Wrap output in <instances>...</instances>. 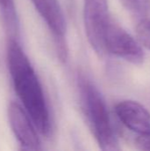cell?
Listing matches in <instances>:
<instances>
[{"mask_svg": "<svg viewBox=\"0 0 150 151\" xmlns=\"http://www.w3.org/2000/svg\"><path fill=\"white\" fill-rule=\"evenodd\" d=\"M7 62L14 91L21 105L31 117L39 133L48 136L51 130L50 117L41 82L21 46L10 40Z\"/></svg>", "mask_w": 150, "mask_h": 151, "instance_id": "obj_1", "label": "cell"}, {"mask_svg": "<svg viewBox=\"0 0 150 151\" xmlns=\"http://www.w3.org/2000/svg\"><path fill=\"white\" fill-rule=\"evenodd\" d=\"M83 110L89 127L101 150H119L106 104L96 87L84 75L79 78Z\"/></svg>", "mask_w": 150, "mask_h": 151, "instance_id": "obj_2", "label": "cell"}, {"mask_svg": "<svg viewBox=\"0 0 150 151\" xmlns=\"http://www.w3.org/2000/svg\"><path fill=\"white\" fill-rule=\"evenodd\" d=\"M106 53L118 57L133 65H141L145 58L139 40H135L112 19L110 20L103 38Z\"/></svg>", "mask_w": 150, "mask_h": 151, "instance_id": "obj_3", "label": "cell"}, {"mask_svg": "<svg viewBox=\"0 0 150 151\" xmlns=\"http://www.w3.org/2000/svg\"><path fill=\"white\" fill-rule=\"evenodd\" d=\"M83 19L89 44L99 57H103L106 54L103 45L104 33L111 19L108 0H84Z\"/></svg>", "mask_w": 150, "mask_h": 151, "instance_id": "obj_4", "label": "cell"}, {"mask_svg": "<svg viewBox=\"0 0 150 151\" xmlns=\"http://www.w3.org/2000/svg\"><path fill=\"white\" fill-rule=\"evenodd\" d=\"M7 115L11 129L23 150H41L38 129L21 104L11 102L7 108Z\"/></svg>", "mask_w": 150, "mask_h": 151, "instance_id": "obj_5", "label": "cell"}, {"mask_svg": "<svg viewBox=\"0 0 150 151\" xmlns=\"http://www.w3.org/2000/svg\"><path fill=\"white\" fill-rule=\"evenodd\" d=\"M34 8L51 31L62 61L67 58L68 49L65 39L66 25L63 10L58 0H31Z\"/></svg>", "mask_w": 150, "mask_h": 151, "instance_id": "obj_6", "label": "cell"}, {"mask_svg": "<svg viewBox=\"0 0 150 151\" xmlns=\"http://www.w3.org/2000/svg\"><path fill=\"white\" fill-rule=\"evenodd\" d=\"M115 112L125 127L139 134L150 132L149 111L140 103L132 100L119 102Z\"/></svg>", "mask_w": 150, "mask_h": 151, "instance_id": "obj_7", "label": "cell"}, {"mask_svg": "<svg viewBox=\"0 0 150 151\" xmlns=\"http://www.w3.org/2000/svg\"><path fill=\"white\" fill-rule=\"evenodd\" d=\"M136 35L141 44L150 50V18L141 19L136 27Z\"/></svg>", "mask_w": 150, "mask_h": 151, "instance_id": "obj_8", "label": "cell"}, {"mask_svg": "<svg viewBox=\"0 0 150 151\" xmlns=\"http://www.w3.org/2000/svg\"><path fill=\"white\" fill-rule=\"evenodd\" d=\"M123 5L132 13L144 15L149 10V0H120Z\"/></svg>", "mask_w": 150, "mask_h": 151, "instance_id": "obj_9", "label": "cell"}, {"mask_svg": "<svg viewBox=\"0 0 150 151\" xmlns=\"http://www.w3.org/2000/svg\"><path fill=\"white\" fill-rule=\"evenodd\" d=\"M135 146L141 150L150 151V132L139 134L135 140Z\"/></svg>", "mask_w": 150, "mask_h": 151, "instance_id": "obj_10", "label": "cell"}]
</instances>
